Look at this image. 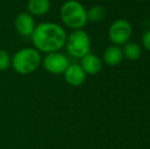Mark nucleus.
Segmentation results:
<instances>
[{
	"label": "nucleus",
	"instance_id": "f257e3e1",
	"mask_svg": "<svg viewBox=\"0 0 150 149\" xmlns=\"http://www.w3.org/2000/svg\"><path fill=\"white\" fill-rule=\"evenodd\" d=\"M67 37V32L60 25L49 22L37 25L31 35L35 49L46 54L62 49L65 45Z\"/></svg>",
	"mask_w": 150,
	"mask_h": 149
},
{
	"label": "nucleus",
	"instance_id": "f03ea898",
	"mask_svg": "<svg viewBox=\"0 0 150 149\" xmlns=\"http://www.w3.org/2000/svg\"><path fill=\"white\" fill-rule=\"evenodd\" d=\"M60 18L71 30H81L87 25V9L78 0H67L61 5Z\"/></svg>",
	"mask_w": 150,
	"mask_h": 149
},
{
	"label": "nucleus",
	"instance_id": "7ed1b4c3",
	"mask_svg": "<svg viewBox=\"0 0 150 149\" xmlns=\"http://www.w3.org/2000/svg\"><path fill=\"white\" fill-rule=\"evenodd\" d=\"M42 58L35 48L26 47L20 49L11 58V66L20 75H30L40 66Z\"/></svg>",
	"mask_w": 150,
	"mask_h": 149
},
{
	"label": "nucleus",
	"instance_id": "20e7f679",
	"mask_svg": "<svg viewBox=\"0 0 150 149\" xmlns=\"http://www.w3.org/2000/svg\"><path fill=\"white\" fill-rule=\"evenodd\" d=\"M64 46L67 47V51L69 55L81 59L90 53L91 40L89 35L83 29L74 30L71 34L67 35Z\"/></svg>",
	"mask_w": 150,
	"mask_h": 149
},
{
	"label": "nucleus",
	"instance_id": "39448f33",
	"mask_svg": "<svg viewBox=\"0 0 150 149\" xmlns=\"http://www.w3.org/2000/svg\"><path fill=\"white\" fill-rule=\"evenodd\" d=\"M133 29L130 22L124 18H119L110 25L108 29V38L113 45L120 46L130 42Z\"/></svg>",
	"mask_w": 150,
	"mask_h": 149
},
{
	"label": "nucleus",
	"instance_id": "423d86ee",
	"mask_svg": "<svg viewBox=\"0 0 150 149\" xmlns=\"http://www.w3.org/2000/svg\"><path fill=\"white\" fill-rule=\"evenodd\" d=\"M42 62H43L44 68L49 74L52 75L63 74L67 68V66H69V58L59 51L47 53L45 57L43 58Z\"/></svg>",
	"mask_w": 150,
	"mask_h": 149
},
{
	"label": "nucleus",
	"instance_id": "0eeeda50",
	"mask_svg": "<svg viewBox=\"0 0 150 149\" xmlns=\"http://www.w3.org/2000/svg\"><path fill=\"white\" fill-rule=\"evenodd\" d=\"M14 28L16 32L24 37H31L36 28V23L34 16L29 12H21L16 16Z\"/></svg>",
	"mask_w": 150,
	"mask_h": 149
},
{
	"label": "nucleus",
	"instance_id": "6e6552de",
	"mask_svg": "<svg viewBox=\"0 0 150 149\" xmlns=\"http://www.w3.org/2000/svg\"><path fill=\"white\" fill-rule=\"evenodd\" d=\"M64 80L69 85L73 87H79L86 81V75L80 64H69L63 73Z\"/></svg>",
	"mask_w": 150,
	"mask_h": 149
},
{
	"label": "nucleus",
	"instance_id": "1a4fd4ad",
	"mask_svg": "<svg viewBox=\"0 0 150 149\" xmlns=\"http://www.w3.org/2000/svg\"><path fill=\"white\" fill-rule=\"evenodd\" d=\"M80 66L83 68L86 75L95 76L101 72L102 70V60L96 55V54L88 53L84 57L81 58Z\"/></svg>",
	"mask_w": 150,
	"mask_h": 149
},
{
	"label": "nucleus",
	"instance_id": "9d476101",
	"mask_svg": "<svg viewBox=\"0 0 150 149\" xmlns=\"http://www.w3.org/2000/svg\"><path fill=\"white\" fill-rule=\"evenodd\" d=\"M124 59L122 50L120 46L111 45L108 46L103 52V60L109 66H117Z\"/></svg>",
	"mask_w": 150,
	"mask_h": 149
},
{
	"label": "nucleus",
	"instance_id": "9b49d317",
	"mask_svg": "<svg viewBox=\"0 0 150 149\" xmlns=\"http://www.w3.org/2000/svg\"><path fill=\"white\" fill-rule=\"evenodd\" d=\"M27 8L31 16H41L46 14L51 8L50 0H29Z\"/></svg>",
	"mask_w": 150,
	"mask_h": 149
},
{
	"label": "nucleus",
	"instance_id": "f8f14e48",
	"mask_svg": "<svg viewBox=\"0 0 150 149\" xmlns=\"http://www.w3.org/2000/svg\"><path fill=\"white\" fill-rule=\"evenodd\" d=\"M122 50L124 57H126L129 60H132V61L138 60L142 55V47L139 44L135 43V42L126 43Z\"/></svg>",
	"mask_w": 150,
	"mask_h": 149
},
{
	"label": "nucleus",
	"instance_id": "ddd939ff",
	"mask_svg": "<svg viewBox=\"0 0 150 149\" xmlns=\"http://www.w3.org/2000/svg\"><path fill=\"white\" fill-rule=\"evenodd\" d=\"M88 20L93 23L102 22L106 18V10L101 5H94L87 10Z\"/></svg>",
	"mask_w": 150,
	"mask_h": 149
},
{
	"label": "nucleus",
	"instance_id": "4468645a",
	"mask_svg": "<svg viewBox=\"0 0 150 149\" xmlns=\"http://www.w3.org/2000/svg\"><path fill=\"white\" fill-rule=\"evenodd\" d=\"M11 66V58L9 54L3 49H0V71H6Z\"/></svg>",
	"mask_w": 150,
	"mask_h": 149
},
{
	"label": "nucleus",
	"instance_id": "2eb2a0df",
	"mask_svg": "<svg viewBox=\"0 0 150 149\" xmlns=\"http://www.w3.org/2000/svg\"><path fill=\"white\" fill-rule=\"evenodd\" d=\"M142 45L147 51H150V30L146 31L142 37Z\"/></svg>",
	"mask_w": 150,
	"mask_h": 149
}]
</instances>
